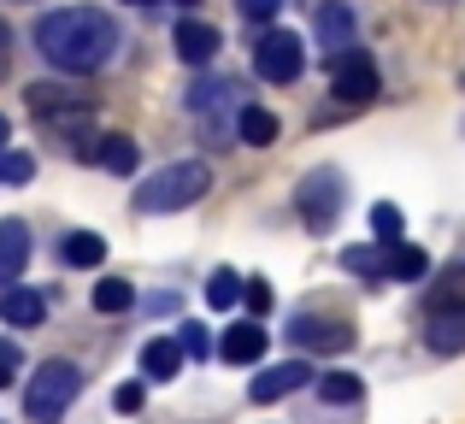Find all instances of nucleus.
Listing matches in <instances>:
<instances>
[{
  "label": "nucleus",
  "mask_w": 465,
  "mask_h": 424,
  "mask_svg": "<svg viewBox=\"0 0 465 424\" xmlns=\"http://www.w3.org/2000/svg\"><path fill=\"white\" fill-rule=\"evenodd\" d=\"M171 42H177V59H183V65H206V59L218 54V42H224V35H218L206 18H183L177 30H171Z\"/></svg>",
  "instance_id": "2eb2a0df"
},
{
  "label": "nucleus",
  "mask_w": 465,
  "mask_h": 424,
  "mask_svg": "<svg viewBox=\"0 0 465 424\" xmlns=\"http://www.w3.org/2000/svg\"><path fill=\"white\" fill-rule=\"evenodd\" d=\"M424 348H430L436 360L465 354V312H430V319H424Z\"/></svg>",
  "instance_id": "dca6fc26"
},
{
  "label": "nucleus",
  "mask_w": 465,
  "mask_h": 424,
  "mask_svg": "<svg viewBox=\"0 0 465 424\" xmlns=\"http://www.w3.org/2000/svg\"><path fill=\"white\" fill-rule=\"evenodd\" d=\"M83 366L77 360H42L35 366V378L24 383V419L30 424H59L71 413V401L83 395Z\"/></svg>",
  "instance_id": "7ed1b4c3"
},
{
  "label": "nucleus",
  "mask_w": 465,
  "mask_h": 424,
  "mask_svg": "<svg viewBox=\"0 0 465 424\" xmlns=\"http://www.w3.org/2000/svg\"><path fill=\"white\" fill-rule=\"evenodd\" d=\"M124 6H153V0H124Z\"/></svg>",
  "instance_id": "e433bc0d"
},
{
  "label": "nucleus",
  "mask_w": 465,
  "mask_h": 424,
  "mask_svg": "<svg viewBox=\"0 0 465 424\" xmlns=\"http://www.w3.org/2000/svg\"><path fill=\"white\" fill-rule=\"evenodd\" d=\"M236 142H242V148H272V142H277V113H265V106H242V113H236Z\"/></svg>",
  "instance_id": "4be33fe9"
},
{
  "label": "nucleus",
  "mask_w": 465,
  "mask_h": 424,
  "mask_svg": "<svg viewBox=\"0 0 465 424\" xmlns=\"http://www.w3.org/2000/svg\"><path fill=\"white\" fill-rule=\"evenodd\" d=\"M289 342L318 348V354H348L360 342V330L348 319H330V312H289Z\"/></svg>",
  "instance_id": "0eeeda50"
},
{
  "label": "nucleus",
  "mask_w": 465,
  "mask_h": 424,
  "mask_svg": "<svg viewBox=\"0 0 465 424\" xmlns=\"http://www.w3.org/2000/svg\"><path fill=\"white\" fill-rule=\"evenodd\" d=\"M265 348H272V330H265L260 319H236L218 336V360H224V366H260Z\"/></svg>",
  "instance_id": "9d476101"
},
{
  "label": "nucleus",
  "mask_w": 465,
  "mask_h": 424,
  "mask_svg": "<svg viewBox=\"0 0 465 424\" xmlns=\"http://www.w3.org/2000/svg\"><path fill=\"white\" fill-rule=\"evenodd\" d=\"M236 6H242V18H248V24H272L283 0H236Z\"/></svg>",
  "instance_id": "2f4dec72"
},
{
  "label": "nucleus",
  "mask_w": 465,
  "mask_h": 424,
  "mask_svg": "<svg viewBox=\"0 0 465 424\" xmlns=\"http://www.w3.org/2000/svg\"><path fill=\"white\" fill-rule=\"evenodd\" d=\"M307 383H318V371L307 366V360H283V366H265L260 378L248 383V401L253 407H272V401H283V395L307 389Z\"/></svg>",
  "instance_id": "1a4fd4ad"
},
{
  "label": "nucleus",
  "mask_w": 465,
  "mask_h": 424,
  "mask_svg": "<svg viewBox=\"0 0 465 424\" xmlns=\"http://www.w3.org/2000/svg\"><path fill=\"white\" fill-rule=\"evenodd\" d=\"M148 312H153V319H165V312H177V295H171V289H165V295H148Z\"/></svg>",
  "instance_id": "473e14b6"
},
{
  "label": "nucleus",
  "mask_w": 465,
  "mask_h": 424,
  "mask_svg": "<svg viewBox=\"0 0 465 424\" xmlns=\"http://www.w3.org/2000/svg\"><path fill=\"white\" fill-rule=\"evenodd\" d=\"M30 177H35L30 153H0V183H30Z\"/></svg>",
  "instance_id": "c756f323"
},
{
  "label": "nucleus",
  "mask_w": 465,
  "mask_h": 424,
  "mask_svg": "<svg viewBox=\"0 0 465 424\" xmlns=\"http://www.w3.org/2000/svg\"><path fill=\"white\" fill-rule=\"evenodd\" d=\"M177 348H183V360H194V366H201V360H213L218 348H213V330H206V324H177Z\"/></svg>",
  "instance_id": "bb28decb"
},
{
  "label": "nucleus",
  "mask_w": 465,
  "mask_h": 424,
  "mask_svg": "<svg viewBox=\"0 0 465 424\" xmlns=\"http://www.w3.org/2000/svg\"><path fill=\"white\" fill-rule=\"evenodd\" d=\"M419 277H430V260L407 242H383V283H419Z\"/></svg>",
  "instance_id": "6ab92c4d"
},
{
  "label": "nucleus",
  "mask_w": 465,
  "mask_h": 424,
  "mask_svg": "<svg viewBox=\"0 0 465 424\" xmlns=\"http://www.w3.org/2000/svg\"><path fill=\"white\" fill-rule=\"evenodd\" d=\"M206 301H213L218 312H230V307H236V301H242V277L230 271V265H218V271L206 277Z\"/></svg>",
  "instance_id": "a878e982"
},
{
  "label": "nucleus",
  "mask_w": 465,
  "mask_h": 424,
  "mask_svg": "<svg viewBox=\"0 0 465 424\" xmlns=\"http://www.w3.org/2000/svg\"><path fill=\"white\" fill-rule=\"evenodd\" d=\"M341 265H348L353 277H365V283H383V242H371V248H348Z\"/></svg>",
  "instance_id": "393cba45"
},
{
  "label": "nucleus",
  "mask_w": 465,
  "mask_h": 424,
  "mask_svg": "<svg viewBox=\"0 0 465 424\" xmlns=\"http://www.w3.org/2000/svg\"><path fill=\"white\" fill-rule=\"evenodd\" d=\"M183 371V348L177 336H153L148 348H142V383H171Z\"/></svg>",
  "instance_id": "a211bd4d"
},
{
  "label": "nucleus",
  "mask_w": 465,
  "mask_h": 424,
  "mask_svg": "<svg viewBox=\"0 0 465 424\" xmlns=\"http://www.w3.org/2000/svg\"><path fill=\"white\" fill-rule=\"evenodd\" d=\"M318 47H324L330 65H336L341 54H353V47H360V42H353V12L341 6V0H330V6L318 12Z\"/></svg>",
  "instance_id": "ddd939ff"
},
{
  "label": "nucleus",
  "mask_w": 465,
  "mask_h": 424,
  "mask_svg": "<svg viewBox=\"0 0 465 424\" xmlns=\"http://www.w3.org/2000/svg\"><path fill=\"white\" fill-rule=\"evenodd\" d=\"M142 401H148V383H124V389L113 395V407H118V413H142Z\"/></svg>",
  "instance_id": "7c9ffc66"
},
{
  "label": "nucleus",
  "mask_w": 465,
  "mask_h": 424,
  "mask_svg": "<svg viewBox=\"0 0 465 424\" xmlns=\"http://www.w3.org/2000/svg\"><path fill=\"white\" fill-rule=\"evenodd\" d=\"M242 295H248V319H265V312H272V283H265V277H242Z\"/></svg>",
  "instance_id": "c85d7f7f"
},
{
  "label": "nucleus",
  "mask_w": 465,
  "mask_h": 424,
  "mask_svg": "<svg viewBox=\"0 0 465 424\" xmlns=\"http://www.w3.org/2000/svg\"><path fill=\"white\" fill-rule=\"evenodd\" d=\"M371 230H377V242H401L407 218H401V207H395V201H377V207H371Z\"/></svg>",
  "instance_id": "cd10ccee"
},
{
  "label": "nucleus",
  "mask_w": 465,
  "mask_h": 424,
  "mask_svg": "<svg viewBox=\"0 0 465 424\" xmlns=\"http://www.w3.org/2000/svg\"><path fill=\"white\" fill-rule=\"evenodd\" d=\"M6 371H12V366H0V383H6Z\"/></svg>",
  "instance_id": "58836bf2"
},
{
  "label": "nucleus",
  "mask_w": 465,
  "mask_h": 424,
  "mask_svg": "<svg viewBox=\"0 0 465 424\" xmlns=\"http://www.w3.org/2000/svg\"><path fill=\"white\" fill-rule=\"evenodd\" d=\"M430 312H465V260L442 265V277L430 283V295H424V319Z\"/></svg>",
  "instance_id": "f3484780"
},
{
  "label": "nucleus",
  "mask_w": 465,
  "mask_h": 424,
  "mask_svg": "<svg viewBox=\"0 0 465 424\" xmlns=\"http://www.w3.org/2000/svg\"><path fill=\"white\" fill-rule=\"evenodd\" d=\"M6 142H12V124H6V113H0V153H6Z\"/></svg>",
  "instance_id": "c9c22d12"
},
{
  "label": "nucleus",
  "mask_w": 465,
  "mask_h": 424,
  "mask_svg": "<svg viewBox=\"0 0 465 424\" xmlns=\"http://www.w3.org/2000/svg\"><path fill=\"white\" fill-rule=\"evenodd\" d=\"M30 113L42 118V130H54V136H77L83 124L94 118V94L83 89L77 77H54V83H30Z\"/></svg>",
  "instance_id": "20e7f679"
},
{
  "label": "nucleus",
  "mask_w": 465,
  "mask_h": 424,
  "mask_svg": "<svg viewBox=\"0 0 465 424\" xmlns=\"http://www.w3.org/2000/svg\"><path fill=\"white\" fill-rule=\"evenodd\" d=\"M177 6H201V0H177Z\"/></svg>",
  "instance_id": "4c0bfd02"
},
{
  "label": "nucleus",
  "mask_w": 465,
  "mask_h": 424,
  "mask_svg": "<svg viewBox=\"0 0 465 424\" xmlns=\"http://www.w3.org/2000/svg\"><path fill=\"white\" fill-rule=\"evenodd\" d=\"M253 71H260L265 83H277V89H289V83L307 71V42H301L295 30H265L260 47H253Z\"/></svg>",
  "instance_id": "423d86ee"
},
{
  "label": "nucleus",
  "mask_w": 465,
  "mask_h": 424,
  "mask_svg": "<svg viewBox=\"0 0 465 424\" xmlns=\"http://www.w3.org/2000/svg\"><path fill=\"white\" fill-rule=\"evenodd\" d=\"M35 54L59 71V77H94L118 59L124 47V30L106 18L101 6H59L35 18Z\"/></svg>",
  "instance_id": "f257e3e1"
},
{
  "label": "nucleus",
  "mask_w": 465,
  "mask_h": 424,
  "mask_svg": "<svg viewBox=\"0 0 465 424\" xmlns=\"http://www.w3.org/2000/svg\"><path fill=\"white\" fill-rule=\"evenodd\" d=\"M206 189H213V165L206 160H171L159 165V172H148V183L136 189V212L142 218H159V212H183L194 207V201H206Z\"/></svg>",
  "instance_id": "f03ea898"
},
{
  "label": "nucleus",
  "mask_w": 465,
  "mask_h": 424,
  "mask_svg": "<svg viewBox=\"0 0 465 424\" xmlns=\"http://www.w3.org/2000/svg\"><path fill=\"white\" fill-rule=\"evenodd\" d=\"M59 260H65L71 271H94V265L106 260V236H94V230H71V236L59 242Z\"/></svg>",
  "instance_id": "aec40b11"
},
{
  "label": "nucleus",
  "mask_w": 465,
  "mask_h": 424,
  "mask_svg": "<svg viewBox=\"0 0 465 424\" xmlns=\"http://www.w3.org/2000/svg\"><path fill=\"white\" fill-rule=\"evenodd\" d=\"M341 207H348V177H341L336 165H318V172L301 177L295 212H301V224H307L312 236H330V230H336V218H341Z\"/></svg>",
  "instance_id": "39448f33"
},
{
  "label": "nucleus",
  "mask_w": 465,
  "mask_h": 424,
  "mask_svg": "<svg viewBox=\"0 0 465 424\" xmlns=\"http://www.w3.org/2000/svg\"><path fill=\"white\" fill-rule=\"evenodd\" d=\"M330 94H336L341 106H365V101H377V59L365 54V47L341 54L336 65H330Z\"/></svg>",
  "instance_id": "6e6552de"
},
{
  "label": "nucleus",
  "mask_w": 465,
  "mask_h": 424,
  "mask_svg": "<svg viewBox=\"0 0 465 424\" xmlns=\"http://www.w3.org/2000/svg\"><path fill=\"white\" fill-rule=\"evenodd\" d=\"M83 160L89 165H101V172H113V177H130L142 165V148H136V136H94V148H83Z\"/></svg>",
  "instance_id": "f8f14e48"
},
{
  "label": "nucleus",
  "mask_w": 465,
  "mask_h": 424,
  "mask_svg": "<svg viewBox=\"0 0 465 424\" xmlns=\"http://www.w3.org/2000/svg\"><path fill=\"white\" fill-rule=\"evenodd\" d=\"M318 401L324 407H360V395H365V383H360V371H318Z\"/></svg>",
  "instance_id": "412c9836"
},
{
  "label": "nucleus",
  "mask_w": 465,
  "mask_h": 424,
  "mask_svg": "<svg viewBox=\"0 0 465 424\" xmlns=\"http://www.w3.org/2000/svg\"><path fill=\"white\" fill-rule=\"evenodd\" d=\"M230 94H236L230 83H218V77H201V83H194L189 94H183V106H189L194 118H218V113L230 106Z\"/></svg>",
  "instance_id": "5701e85b"
},
{
  "label": "nucleus",
  "mask_w": 465,
  "mask_h": 424,
  "mask_svg": "<svg viewBox=\"0 0 465 424\" xmlns=\"http://www.w3.org/2000/svg\"><path fill=\"white\" fill-rule=\"evenodd\" d=\"M89 301H94V312H130L136 307V283L130 277H101Z\"/></svg>",
  "instance_id": "b1692460"
},
{
  "label": "nucleus",
  "mask_w": 465,
  "mask_h": 424,
  "mask_svg": "<svg viewBox=\"0 0 465 424\" xmlns=\"http://www.w3.org/2000/svg\"><path fill=\"white\" fill-rule=\"evenodd\" d=\"M6 71H12V35H6V24H0V83H6Z\"/></svg>",
  "instance_id": "72a5a7b5"
},
{
  "label": "nucleus",
  "mask_w": 465,
  "mask_h": 424,
  "mask_svg": "<svg viewBox=\"0 0 465 424\" xmlns=\"http://www.w3.org/2000/svg\"><path fill=\"white\" fill-rule=\"evenodd\" d=\"M30 260V224L24 218H0V289H12Z\"/></svg>",
  "instance_id": "4468645a"
},
{
  "label": "nucleus",
  "mask_w": 465,
  "mask_h": 424,
  "mask_svg": "<svg viewBox=\"0 0 465 424\" xmlns=\"http://www.w3.org/2000/svg\"><path fill=\"white\" fill-rule=\"evenodd\" d=\"M0 366H12V371H18V348H12V342H0Z\"/></svg>",
  "instance_id": "f704fd0d"
},
{
  "label": "nucleus",
  "mask_w": 465,
  "mask_h": 424,
  "mask_svg": "<svg viewBox=\"0 0 465 424\" xmlns=\"http://www.w3.org/2000/svg\"><path fill=\"white\" fill-rule=\"evenodd\" d=\"M42 319H47V295L42 289H24V283L0 289V324H6V330H35Z\"/></svg>",
  "instance_id": "9b49d317"
}]
</instances>
